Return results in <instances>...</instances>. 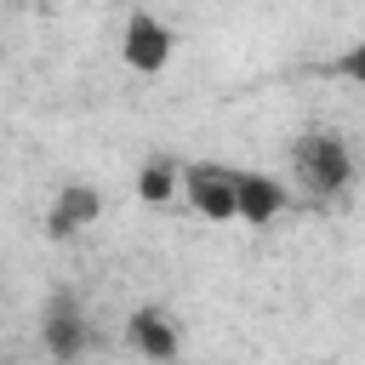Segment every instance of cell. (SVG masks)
Listing matches in <instances>:
<instances>
[{
    "instance_id": "1",
    "label": "cell",
    "mask_w": 365,
    "mask_h": 365,
    "mask_svg": "<svg viewBox=\"0 0 365 365\" xmlns=\"http://www.w3.org/2000/svg\"><path fill=\"white\" fill-rule=\"evenodd\" d=\"M291 177L314 194V200H331L354 182V154L336 131H302L297 148H291Z\"/></svg>"
},
{
    "instance_id": "2",
    "label": "cell",
    "mask_w": 365,
    "mask_h": 365,
    "mask_svg": "<svg viewBox=\"0 0 365 365\" xmlns=\"http://www.w3.org/2000/svg\"><path fill=\"white\" fill-rule=\"evenodd\" d=\"M177 194H182L205 222H240V165L188 160V165H177Z\"/></svg>"
},
{
    "instance_id": "3",
    "label": "cell",
    "mask_w": 365,
    "mask_h": 365,
    "mask_svg": "<svg viewBox=\"0 0 365 365\" xmlns=\"http://www.w3.org/2000/svg\"><path fill=\"white\" fill-rule=\"evenodd\" d=\"M171 46H177V34L154 17V11H131L125 17V34H120V57L137 68V74H160L165 63H171Z\"/></svg>"
},
{
    "instance_id": "4",
    "label": "cell",
    "mask_w": 365,
    "mask_h": 365,
    "mask_svg": "<svg viewBox=\"0 0 365 365\" xmlns=\"http://www.w3.org/2000/svg\"><path fill=\"white\" fill-rule=\"evenodd\" d=\"M279 211H285V182H274L268 171H245L240 165V222L268 228Z\"/></svg>"
},
{
    "instance_id": "5",
    "label": "cell",
    "mask_w": 365,
    "mask_h": 365,
    "mask_svg": "<svg viewBox=\"0 0 365 365\" xmlns=\"http://www.w3.org/2000/svg\"><path fill=\"white\" fill-rule=\"evenodd\" d=\"M97 205H103V200H97V188L68 182V188L57 194V205H51V217H46V222H51V234H57V240H68V234H80V228L97 217Z\"/></svg>"
},
{
    "instance_id": "6",
    "label": "cell",
    "mask_w": 365,
    "mask_h": 365,
    "mask_svg": "<svg viewBox=\"0 0 365 365\" xmlns=\"http://www.w3.org/2000/svg\"><path fill=\"white\" fill-rule=\"evenodd\" d=\"M131 342H137L154 365H165V359L177 354V331H171V319H165V314H154V308L131 314Z\"/></svg>"
},
{
    "instance_id": "7",
    "label": "cell",
    "mask_w": 365,
    "mask_h": 365,
    "mask_svg": "<svg viewBox=\"0 0 365 365\" xmlns=\"http://www.w3.org/2000/svg\"><path fill=\"white\" fill-rule=\"evenodd\" d=\"M80 336H86V325H80L74 302H57V308H51V319H46V342H51V354H57V359H68V354L80 348Z\"/></svg>"
},
{
    "instance_id": "8",
    "label": "cell",
    "mask_w": 365,
    "mask_h": 365,
    "mask_svg": "<svg viewBox=\"0 0 365 365\" xmlns=\"http://www.w3.org/2000/svg\"><path fill=\"white\" fill-rule=\"evenodd\" d=\"M325 74L331 80H348L354 91H365V40H354V46H342L331 63H325Z\"/></svg>"
},
{
    "instance_id": "9",
    "label": "cell",
    "mask_w": 365,
    "mask_h": 365,
    "mask_svg": "<svg viewBox=\"0 0 365 365\" xmlns=\"http://www.w3.org/2000/svg\"><path fill=\"white\" fill-rule=\"evenodd\" d=\"M137 194H143V200H171V194H177V165H148V171L137 177Z\"/></svg>"
}]
</instances>
